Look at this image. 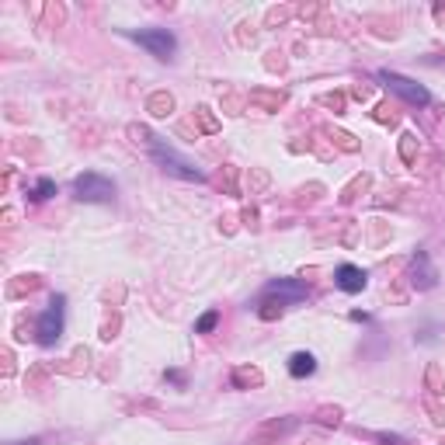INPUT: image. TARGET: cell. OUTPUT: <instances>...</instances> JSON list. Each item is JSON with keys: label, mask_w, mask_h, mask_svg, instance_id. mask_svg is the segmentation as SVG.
Segmentation results:
<instances>
[{"label": "cell", "mask_w": 445, "mask_h": 445, "mask_svg": "<svg viewBox=\"0 0 445 445\" xmlns=\"http://www.w3.org/2000/svg\"><path fill=\"white\" fill-rule=\"evenodd\" d=\"M216 323H219V313L212 310V313H205V317H202V320L195 323V330H198V334H209V330H212Z\"/></svg>", "instance_id": "8fae6325"}, {"label": "cell", "mask_w": 445, "mask_h": 445, "mask_svg": "<svg viewBox=\"0 0 445 445\" xmlns=\"http://www.w3.org/2000/svg\"><path fill=\"white\" fill-rule=\"evenodd\" d=\"M237 379H240V383H244V379H251V383H261V372H254V369H251V372H247V369H240V372H237Z\"/></svg>", "instance_id": "7c38bea8"}, {"label": "cell", "mask_w": 445, "mask_h": 445, "mask_svg": "<svg viewBox=\"0 0 445 445\" xmlns=\"http://www.w3.org/2000/svg\"><path fill=\"white\" fill-rule=\"evenodd\" d=\"M73 192H77L80 202H111L115 185H111L108 178H101V174H94V171H87V174H80L73 181Z\"/></svg>", "instance_id": "7a4b0ae2"}, {"label": "cell", "mask_w": 445, "mask_h": 445, "mask_svg": "<svg viewBox=\"0 0 445 445\" xmlns=\"http://www.w3.org/2000/svg\"><path fill=\"white\" fill-rule=\"evenodd\" d=\"M264 299H278V306L299 303V299H306V286L296 282V278H278V282H271V286L264 289Z\"/></svg>", "instance_id": "8992f818"}, {"label": "cell", "mask_w": 445, "mask_h": 445, "mask_svg": "<svg viewBox=\"0 0 445 445\" xmlns=\"http://www.w3.org/2000/svg\"><path fill=\"white\" fill-rule=\"evenodd\" d=\"M313 369H317V358H313L310 352H296V355L289 358V372H293L296 379H303V376H313Z\"/></svg>", "instance_id": "ba28073f"}, {"label": "cell", "mask_w": 445, "mask_h": 445, "mask_svg": "<svg viewBox=\"0 0 445 445\" xmlns=\"http://www.w3.org/2000/svg\"><path fill=\"white\" fill-rule=\"evenodd\" d=\"M35 334H38V345H56V341H60V334H63V299L60 296H56L49 303V310L38 317Z\"/></svg>", "instance_id": "3957f363"}, {"label": "cell", "mask_w": 445, "mask_h": 445, "mask_svg": "<svg viewBox=\"0 0 445 445\" xmlns=\"http://www.w3.org/2000/svg\"><path fill=\"white\" fill-rule=\"evenodd\" d=\"M334 282H338L345 293H362L365 289V271L358 264H341L334 271Z\"/></svg>", "instance_id": "52a82bcc"}, {"label": "cell", "mask_w": 445, "mask_h": 445, "mask_svg": "<svg viewBox=\"0 0 445 445\" xmlns=\"http://www.w3.org/2000/svg\"><path fill=\"white\" fill-rule=\"evenodd\" d=\"M150 108H153V115H171L174 101H171V94H153V98H150Z\"/></svg>", "instance_id": "9c48e42d"}, {"label": "cell", "mask_w": 445, "mask_h": 445, "mask_svg": "<svg viewBox=\"0 0 445 445\" xmlns=\"http://www.w3.org/2000/svg\"><path fill=\"white\" fill-rule=\"evenodd\" d=\"M133 38L143 45V49H150L153 56H160V60H171V52H174V35L167 32V28H153V32H133Z\"/></svg>", "instance_id": "5b68a950"}, {"label": "cell", "mask_w": 445, "mask_h": 445, "mask_svg": "<svg viewBox=\"0 0 445 445\" xmlns=\"http://www.w3.org/2000/svg\"><path fill=\"white\" fill-rule=\"evenodd\" d=\"M52 192H56V185H52L49 178H42V181L35 185V192H32V198H35V202H42V198H49Z\"/></svg>", "instance_id": "30bf717a"}, {"label": "cell", "mask_w": 445, "mask_h": 445, "mask_svg": "<svg viewBox=\"0 0 445 445\" xmlns=\"http://www.w3.org/2000/svg\"><path fill=\"white\" fill-rule=\"evenodd\" d=\"M14 445H35V442H14Z\"/></svg>", "instance_id": "4fadbf2b"}, {"label": "cell", "mask_w": 445, "mask_h": 445, "mask_svg": "<svg viewBox=\"0 0 445 445\" xmlns=\"http://www.w3.org/2000/svg\"><path fill=\"white\" fill-rule=\"evenodd\" d=\"M379 80H383L389 91H397L400 98H407L411 104H428V101H431V94H428L421 84H414V80H407V77H400V73H389V70H383V73H379Z\"/></svg>", "instance_id": "277c9868"}, {"label": "cell", "mask_w": 445, "mask_h": 445, "mask_svg": "<svg viewBox=\"0 0 445 445\" xmlns=\"http://www.w3.org/2000/svg\"><path fill=\"white\" fill-rule=\"evenodd\" d=\"M129 133H133V136H143V139H146V146H150V157H153V160H157V163L163 167L167 174H174V178H185V181H202V171H195V163H188L185 157H178V153H174L171 146H163V143H160L157 136H150L146 129H136V126H133Z\"/></svg>", "instance_id": "6da1fadb"}]
</instances>
